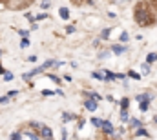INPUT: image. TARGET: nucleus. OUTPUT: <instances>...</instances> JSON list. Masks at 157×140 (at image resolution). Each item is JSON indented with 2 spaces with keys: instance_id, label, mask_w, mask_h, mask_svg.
Wrapping results in <instances>:
<instances>
[{
  "instance_id": "obj_1",
  "label": "nucleus",
  "mask_w": 157,
  "mask_h": 140,
  "mask_svg": "<svg viewBox=\"0 0 157 140\" xmlns=\"http://www.w3.org/2000/svg\"><path fill=\"white\" fill-rule=\"evenodd\" d=\"M133 20H135L139 26H143V28L155 24V17H154V11H152L150 6H148V2H139V4H137L135 13H133Z\"/></svg>"
},
{
  "instance_id": "obj_2",
  "label": "nucleus",
  "mask_w": 157,
  "mask_h": 140,
  "mask_svg": "<svg viewBox=\"0 0 157 140\" xmlns=\"http://www.w3.org/2000/svg\"><path fill=\"white\" fill-rule=\"evenodd\" d=\"M39 133H40V138H53V131L48 126H42L39 129Z\"/></svg>"
},
{
  "instance_id": "obj_3",
  "label": "nucleus",
  "mask_w": 157,
  "mask_h": 140,
  "mask_svg": "<svg viewBox=\"0 0 157 140\" xmlns=\"http://www.w3.org/2000/svg\"><path fill=\"white\" fill-rule=\"evenodd\" d=\"M102 133H104V135H113V126H112L110 120H104V124H102Z\"/></svg>"
},
{
  "instance_id": "obj_4",
  "label": "nucleus",
  "mask_w": 157,
  "mask_h": 140,
  "mask_svg": "<svg viewBox=\"0 0 157 140\" xmlns=\"http://www.w3.org/2000/svg\"><path fill=\"white\" fill-rule=\"evenodd\" d=\"M40 71H44V69H42V68H35V69H33V71H29V73H24V75H22V78H24V80H29L31 76L39 75Z\"/></svg>"
},
{
  "instance_id": "obj_5",
  "label": "nucleus",
  "mask_w": 157,
  "mask_h": 140,
  "mask_svg": "<svg viewBox=\"0 0 157 140\" xmlns=\"http://www.w3.org/2000/svg\"><path fill=\"white\" fill-rule=\"evenodd\" d=\"M84 107L88 109V111H95L97 109V102L91 98V100H84Z\"/></svg>"
},
{
  "instance_id": "obj_6",
  "label": "nucleus",
  "mask_w": 157,
  "mask_h": 140,
  "mask_svg": "<svg viewBox=\"0 0 157 140\" xmlns=\"http://www.w3.org/2000/svg\"><path fill=\"white\" fill-rule=\"evenodd\" d=\"M59 15H60L62 20H68V18H70V9H68V7H60V9H59Z\"/></svg>"
},
{
  "instance_id": "obj_7",
  "label": "nucleus",
  "mask_w": 157,
  "mask_h": 140,
  "mask_svg": "<svg viewBox=\"0 0 157 140\" xmlns=\"http://www.w3.org/2000/svg\"><path fill=\"white\" fill-rule=\"evenodd\" d=\"M143 126V122L139 120V118H130V129H137V127H141Z\"/></svg>"
},
{
  "instance_id": "obj_8",
  "label": "nucleus",
  "mask_w": 157,
  "mask_h": 140,
  "mask_svg": "<svg viewBox=\"0 0 157 140\" xmlns=\"http://www.w3.org/2000/svg\"><path fill=\"white\" fill-rule=\"evenodd\" d=\"M77 116L73 115V113H62V122L66 124V122H71V120H75Z\"/></svg>"
},
{
  "instance_id": "obj_9",
  "label": "nucleus",
  "mask_w": 157,
  "mask_h": 140,
  "mask_svg": "<svg viewBox=\"0 0 157 140\" xmlns=\"http://www.w3.org/2000/svg\"><path fill=\"white\" fill-rule=\"evenodd\" d=\"M137 102H144V100H152V95L150 93H143V95H137V98H135Z\"/></svg>"
},
{
  "instance_id": "obj_10",
  "label": "nucleus",
  "mask_w": 157,
  "mask_h": 140,
  "mask_svg": "<svg viewBox=\"0 0 157 140\" xmlns=\"http://www.w3.org/2000/svg\"><path fill=\"white\" fill-rule=\"evenodd\" d=\"M135 137H150V133H148V131L141 126L139 129H135Z\"/></svg>"
},
{
  "instance_id": "obj_11",
  "label": "nucleus",
  "mask_w": 157,
  "mask_h": 140,
  "mask_svg": "<svg viewBox=\"0 0 157 140\" xmlns=\"http://www.w3.org/2000/svg\"><path fill=\"white\" fill-rule=\"evenodd\" d=\"M121 120H122V122H130V113H128V109H121Z\"/></svg>"
},
{
  "instance_id": "obj_12",
  "label": "nucleus",
  "mask_w": 157,
  "mask_h": 140,
  "mask_svg": "<svg viewBox=\"0 0 157 140\" xmlns=\"http://www.w3.org/2000/svg\"><path fill=\"white\" fill-rule=\"evenodd\" d=\"M112 51H113L115 55H122V53L126 51V47H124V46H113V47H112Z\"/></svg>"
},
{
  "instance_id": "obj_13",
  "label": "nucleus",
  "mask_w": 157,
  "mask_h": 140,
  "mask_svg": "<svg viewBox=\"0 0 157 140\" xmlns=\"http://www.w3.org/2000/svg\"><path fill=\"white\" fill-rule=\"evenodd\" d=\"M51 66H57V62H55V60H48V62H44L40 68H42V69H48V68H51Z\"/></svg>"
},
{
  "instance_id": "obj_14",
  "label": "nucleus",
  "mask_w": 157,
  "mask_h": 140,
  "mask_svg": "<svg viewBox=\"0 0 157 140\" xmlns=\"http://www.w3.org/2000/svg\"><path fill=\"white\" fill-rule=\"evenodd\" d=\"M155 60H157V53H150V55H148V58H146V62H148V64H154Z\"/></svg>"
},
{
  "instance_id": "obj_15",
  "label": "nucleus",
  "mask_w": 157,
  "mask_h": 140,
  "mask_svg": "<svg viewBox=\"0 0 157 140\" xmlns=\"http://www.w3.org/2000/svg\"><path fill=\"white\" fill-rule=\"evenodd\" d=\"M150 102H152V100H144V102H141V105H139V107H141V111H148Z\"/></svg>"
},
{
  "instance_id": "obj_16",
  "label": "nucleus",
  "mask_w": 157,
  "mask_h": 140,
  "mask_svg": "<svg viewBox=\"0 0 157 140\" xmlns=\"http://www.w3.org/2000/svg\"><path fill=\"white\" fill-rule=\"evenodd\" d=\"M91 124H93L95 127H102V124H104V120H99V118H91Z\"/></svg>"
},
{
  "instance_id": "obj_17",
  "label": "nucleus",
  "mask_w": 157,
  "mask_h": 140,
  "mask_svg": "<svg viewBox=\"0 0 157 140\" xmlns=\"http://www.w3.org/2000/svg\"><path fill=\"white\" fill-rule=\"evenodd\" d=\"M11 138H13V140L24 138V135H22V131H15V133H11Z\"/></svg>"
},
{
  "instance_id": "obj_18",
  "label": "nucleus",
  "mask_w": 157,
  "mask_h": 140,
  "mask_svg": "<svg viewBox=\"0 0 157 140\" xmlns=\"http://www.w3.org/2000/svg\"><path fill=\"white\" fill-rule=\"evenodd\" d=\"M128 38H130V35H128L126 31H122L121 36H119V42H128Z\"/></svg>"
},
{
  "instance_id": "obj_19",
  "label": "nucleus",
  "mask_w": 157,
  "mask_h": 140,
  "mask_svg": "<svg viewBox=\"0 0 157 140\" xmlns=\"http://www.w3.org/2000/svg\"><path fill=\"white\" fill-rule=\"evenodd\" d=\"M128 105H130V98H122L121 100V109H128Z\"/></svg>"
},
{
  "instance_id": "obj_20",
  "label": "nucleus",
  "mask_w": 157,
  "mask_h": 140,
  "mask_svg": "<svg viewBox=\"0 0 157 140\" xmlns=\"http://www.w3.org/2000/svg\"><path fill=\"white\" fill-rule=\"evenodd\" d=\"M29 46V38H26V36H22V40H20V47L24 49V47H28Z\"/></svg>"
},
{
  "instance_id": "obj_21",
  "label": "nucleus",
  "mask_w": 157,
  "mask_h": 140,
  "mask_svg": "<svg viewBox=\"0 0 157 140\" xmlns=\"http://www.w3.org/2000/svg\"><path fill=\"white\" fill-rule=\"evenodd\" d=\"M113 78H117V75H113V73L106 71V75H104V80H113Z\"/></svg>"
},
{
  "instance_id": "obj_22",
  "label": "nucleus",
  "mask_w": 157,
  "mask_h": 140,
  "mask_svg": "<svg viewBox=\"0 0 157 140\" xmlns=\"http://www.w3.org/2000/svg\"><path fill=\"white\" fill-rule=\"evenodd\" d=\"M128 76H132V78H135V80H139V78H141V75H139V73H135V71H128Z\"/></svg>"
},
{
  "instance_id": "obj_23",
  "label": "nucleus",
  "mask_w": 157,
  "mask_h": 140,
  "mask_svg": "<svg viewBox=\"0 0 157 140\" xmlns=\"http://www.w3.org/2000/svg\"><path fill=\"white\" fill-rule=\"evenodd\" d=\"M143 73H144V75H148V73H150V64H148V62H146V64H143Z\"/></svg>"
},
{
  "instance_id": "obj_24",
  "label": "nucleus",
  "mask_w": 157,
  "mask_h": 140,
  "mask_svg": "<svg viewBox=\"0 0 157 140\" xmlns=\"http://www.w3.org/2000/svg\"><path fill=\"white\" fill-rule=\"evenodd\" d=\"M48 78H49V80H53V82H57V84H60V78H59V76H55V75H48Z\"/></svg>"
},
{
  "instance_id": "obj_25",
  "label": "nucleus",
  "mask_w": 157,
  "mask_h": 140,
  "mask_svg": "<svg viewBox=\"0 0 157 140\" xmlns=\"http://www.w3.org/2000/svg\"><path fill=\"white\" fill-rule=\"evenodd\" d=\"M110 57V51H101V55H99V58H108Z\"/></svg>"
},
{
  "instance_id": "obj_26",
  "label": "nucleus",
  "mask_w": 157,
  "mask_h": 140,
  "mask_svg": "<svg viewBox=\"0 0 157 140\" xmlns=\"http://www.w3.org/2000/svg\"><path fill=\"white\" fill-rule=\"evenodd\" d=\"M4 80H13V73H4Z\"/></svg>"
},
{
  "instance_id": "obj_27",
  "label": "nucleus",
  "mask_w": 157,
  "mask_h": 140,
  "mask_svg": "<svg viewBox=\"0 0 157 140\" xmlns=\"http://www.w3.org/2000/svg\"><path fill=\"white\" fill-rule=\"evenodd\" d=\"M110 33H112V29H104V31H102V38H108V36H110Z\"/></svg>"
},
{
  "instance_id": "obj_28",
  "label": "nucleus",
  "mask_w": 157,
  "mask_h": 140,
  "mask_svg": "<svg viewBox=\"0 0 157 140\" xmlns=\"http://www.w3.org/2000/svg\"><path fill=\"white\" fill-rule=\"evenodd\" d=\"M6 102H9V95H6V97H0V104H6Z\"/></svg>"
},
{
  "instance_id": "obj_29",
  "label": "nucleus",
  "mask_w": 157,
  "mask_h": 140,
  "mask_svg": "<svg viewBox=\"0 0 157 140\" xmlns=\"http://www.w3.org/2000/svg\"><path fill=\"white\" fill-rule=\"evenodd\" d=\"M40 6H42V9H48V7H49V0H44Z\"/></svg>"
},
{
  "instance_id": "obj_30",
  "label": "nucleus",
  "mask_w": 157,
  "mask_h": 140,
  "mask_svg": "<svg viewBox=\"0 0 157 140\" xmlns=\"http://www.w3.org/2000/svg\"><path fill=\"white\" fill-rule=\"evenodd\" d=\"M66 33H75V26H68L66 28Z\"/></svg>"
},
{
  "instance_id": "obj_31",
  "label": "nucleus",
  "mask_w": 157,
  "mask_h": 140,
  "mask_svg": "<svg viewBox=\"0 0 157 140\" xmlns=\"http://www.w3.org/2000/svg\"><path fill=\"white\" fill-rule=\"evenodd\" d=\"M37 58H39L37 55H31V57H28V62H37Z\"/></svg>"
},
{
  "instance_id": "obj_32",
  "label": "nucleus",
  "mask_w": 157,
  "mask_h": 140,
  "mask_svg": "<svg viewBox=\"0 0 157 140\" xmlns=\"http://www.w3.org/2000/svg\"><path fill=\"white\" fill-rule=\"evenodd\" d=\"M42 95H44V97H51V95H53V91H49V89H44V91H42Z\"/></svg>"
},
{
  "instance_id": "obj_33",
  "label": "nucleus",
  "mask_w": 157,
  "mask_h": 140,
  "mask_svg": "<svg viewBox=\"0 0 157 140\" xmlns=\"http://www.w3.org/2000/svg\"><path fill=\"white\" fill-rule=\"evenodd\" d=\"M46 17H48V13H40L39 17H37V20H44Z\"/></svg>"
},
{
  "instance_id": "obj_34",
  "label": "nucleus",
  "mask_w": 157,
  "mask_h": 140,
  "mask_svg": "<svg viewBox=\"0 0 157 140\" xmlns=\"http://www.w3.org/2000/svg\"><path fill=\"white\" fill-rule=\"evenodd\" d=\"M18 33H20V36H28V31H26V29H20Z\"/></svg>"
},
{
  "instance_id": "obj_35",
  "label": "nucleus",
  "mask_w": 157,
  "mask_h": 140,
  "mask_svg": "<svg viewBox=\"0 0 157 140\" xmlns=\"http://www.w3.org/2000/svg\"><path fill=\"white\" fill-rule=\"evenodd\" d=\"M91 76H93V78H99V80H101V78H104V76H101V75H99V73H93V75H91Z\"/></svg>"
},
{
  "instance_id": "obj_36",
  "label": "nucleus",
  "mask_w": 157,
  "mask_h": 140,
  "mask_svg": "<svg viewBox=\"0 0 157 140\" xmlns=\"http://www.w3.org/2000/svg\"><path fill=\"white\" fill-rule=\"evenodd\" d=\"M117 4H128V2H132V0H115Z\"/></svg>"
},
{
  "instance_id": "obj_37",
  "label": "nucleus",
  "mask_w": 157,
  "mask_h": 140,
  "mask_svg": "<svg viewBox=\"0 0 157 140\" xmlns=\"http://www.w3.org/2000/svg\"><path fill=\"white\" fill-rule=\"evenodd\" d=\"M0 73H2V75H4V73H6V71H4V68H2V64H0Z\"/></svg>"
},
{
  "instance_id": "obj_38",
  "label": "nucleus",
  "mask_w": 157,
  "mask_h": 140,
  "mask_svg": "<svg viewBox=\"0 0 157 140\" xmlns=\"http://www.w3.org/2000/svg\"><path fill=\"white\" fill-rule=\"evenodd\" d=\"M154 120H155V122H157V116H155V118H154Z\"/></svg>"
},
{
  "instance_id": "obj_39",
  "label": "nucleus",
  "mask_w": 157,
  "mask_h": 140,
  "mask_svg": "<svg viewBox=\"0 0 157 140\" xmlns=\"http://www.w3.org/2000/svg\"><path fill=\"white\" fill-rule=\"evenodd\" d=\"M0 55H2V49H0Z\"/></svg>"
}]
</instances>
